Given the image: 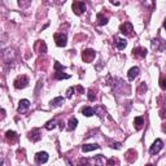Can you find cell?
<instances>
[{"instance_id": "12", "label": "cell", "mask_w": 166, "mask_h": 166, "mask_svg": "<svg viewBox=\"0 0 166 166\" xmlns=\"http://www.w3.org/2000/svg\"><path fill=\"white\" fill-rule=\"evenodd\" d=\"M138 75H139V68H138V66L131 68L130 70H128V73H127V78H128V81H134Z\"/></svg>"}, {"instance_id": "33", "label": "cell", "mask_w": 166, "mask_h": 166, "mask_svg": "<svg viewBox=\"0 0 166 166\" xmlns=\"http://www.w3.org/2000/svg\"><path fill=\"white\" fill-rule=\"evenodd\" d=\"M77 91H78V92H81V93H83V92H84V88H83L82 86H78V87H77Z\"/></svg>"}, {"instance_id": "25", "label": "cell", "mask_w": 166, "mask_h": 166, "mask_svg": "<svg viewBox=\"0 0 166 166\" xmlns=\"http://www.w3.org/2000/svg\"><path fill=\"white\" fill-rule=\"evenodd\" d=\"M56 123H57V121H56V119H52V121L47 122L46 128H47V130H53V128L56 127Z\"/></svg>"}, {"instance_id": "9", "label": "cell", "mask_w": 166, "mask_h": 166, "mask_svg": "<svg viewBox=\"0 0 166 166\" xmlns=\"http://www.w3.org/2000/svg\"><path fill=\"white\" fill-rule=\"evenodd\" d=\"M35 160L38 163H46L48 161V153L47 152H38L35 156Z\"/></svg>"}, {"instance_id": "26", "label": "cell", "mask_w": 166, "mask_h": 166, "mask_svg": "<svg viewBox=\"0 0 166 166\" xmlns=\"http://www.w3.org/2000/svg\"><path fill=\"white\" fill-rule=\"evenodd\" d=\"M107 163H108V166H113V165H114V166H118V160H117V158H109Z\"/></svg>"}, {"instance_id": "17", "label": "cell", "mask_w": 166, "mask_h": 166, "mask_svg": "<svg viewBox=\"0 0 166 166\" xmlns=\"http://www.w3.org/2000/svg\"><path fill=\"white\" fill-rule=\"evenodd\" d=\"M64 101H65V99L61 98V96H58V98H56V99H53V100L51 101V107H52V108L60 107V105H63V104H64Z\"/></svg>"}, {"instance_id": "20", "label": "cell", "mask_w": 166, "mask_h": 166, "mask_svg": "<svg viewBox=\"0 0 166 166\" xmlns=\"http://www.w3.org/2000/svg\"><path fill=\"white\" fill-rule=\"evenodd\" d=\"M135 158H136V152H135L134 149H130V151L126 153V160H127L128 162H134Z\"/></svg>"}, {"instance_id": "13", "label": "cell", "mask_w": 166, "mask_h": 166, "mask_svg": "<svg viewBox=\"0 0 166 166\" xmlns=\"http://www.w3.org/2000/svg\"><path fill=\"white\" fill-rule=\"evenodd\" d=\"M93 165L95 166H104V163H105V158H104V156L103 154H98L95 157V158L92 160Z\"/></svg>"}, {"instance_id": "16", "label": "cell", "mask_w": 166, "mask_h": 166, "mask_svg": "<svg viewBox=\"0 0 166 166\" xmlns=\"http://www.w3.org/2000/svg\"><path fill=\"white\" fill-rule=\"evenodd\" d=\"M95 113H96V110L91 107H83L82 108V114H84L86 117H91L95 114Z\"/></svg>"}, {"instance_id": "7", "label": "cell", "mask_w": 166, "mask_h": 166, "mask_svg": "<svg viewBox=\"0 0 166 166\" xmlns=\"http://www.w3.org/2000/svg\"><path fill=\"white\" fill-rule=\"evenodd\" d=\"M133 55L136 58H144L147 56V49L143 48V47H136V48L133 49Z\"/></svg>"}, {"instance_id": "5", "label": "cell", "mask_w": 166, "mask_h": 166, "mask_svg": "<svg viewBox=\"0 0 166 166\" xmlns=\"http://www.w3.org/2000/svg\"><path fill=\"white\" fill-rule=\"evenodd\" d=\"M72 8H73V12L77 16H81L82 13L86 12V4L83 2H74L73 5H72Z\"/></svg>"}, {"instance_id": "23", "label": "cell", "mask_w": 166, "mask_h": 166, "mask_svg": "<svg viewBox=\"0 0 166 166\" xmlns=\"http://www.w3.org/2000/svg\"><path fill=\"white\" fill-rule=\"evenodd\" d=\"M161 43H163V42L158 40V39H153V40H152V48H153L154 51H162L161 47H160Z\"/></svg>"}, {"instance_id": "27", "label": "cell", "mask_w": 166, "mask_h": 166, "mask_svg": "<svg viewBox=\"0 0 166 166\" xmlns=\"http://www.w3.org/2000/svg\"><path fill=\"white\" fill-rule=\"evenodd\" d=\"M64 69H65V66H64V65H61V64H58L57 61H56V63H55V70H56V72H60V70L63 72Z\"/></svg>"}, {"instance_id": "8", "label": "cell", "mask_w": 166, "mask_h": 166, "mask_svg": "<svg viewBox=\"0 0 166 166\" xmlns=\"http://www.w3.org/2000/svg\"><path fill=\"white\" fill-rule=\"evenodd\" d=\"M5 139H7L8 143L13 144V143H16L17 140H18V135H17L14 131H7V133H5Z\"/></svg>"}, {"instance_id": "4", "label": "cell", "mask_w": 166, "mask_h": 166, "mask_svg": "<svg viewBox=\"0 0 166 166\" xmlns=\"http://www.w3.org/2000/svg\"><path fill=\"white\" fill-rule=\"evenodd\" d=\"M162 147H163V142L161 140V139H156V140L153 142V144L151 145V148H149V153L151 154H157L162 149Z\"/></svg>"}, {"instance_id": "1", "label": "cell", "mask_w": 166, "mask_h": 166, "mask_svg": "<svg viewBox=\"0 0 166 166\" xmlns=\"http://www.w3.org/2000/svg\"><path fill=\"white\" fill-rule=\"evenodd\" d=\"M29 84V78L26 75H18L14 79V87L17 90H22L25 87H28Z\"/></svg>"}, {"instance_id": "35", "label": "cell", "mask_w": 166, "mask_h": 166, "mask_svg": "<svg viewBox=\"0 0 166 166\" xmlns=\"http://www.w3.org/2000/svg\"><path fill=\"white\" fill-rule=\"evenodd\" d=\"M147 166H153V165H152V163H148V165H147Z\"/></svg>"}, {"instance_id": "34", "label": "cell", "mask_w": 166, "mask_h": 166, "mask_svg": "<svg viewBox=\"0 0 166 166\" xmlns=\"http://www.w3.org/2000/svg\"><path fill=\"white\" fill-rule=\"evenodd\" d=\"M163 28H165V30H166V18H165V21H163Z\"/></svg>"}, {"instance_id": "3", "label": "cell", "mask_w": 166, "mask_h": 166, "mask_svg": "<svg viewBox=\"0 0 166 166\" xmlns=\"http://www.w3.org/2000/svg\"><path fill=\"white\" fill-rule=\"evenodd\" d=\"M95 57H96V52L91 48H87L82 52V60L84 63H91V61H93Z\"/></svg>"}, {"instance_id": "30", "label": "cell", "mask_w": 166, "mask_h": 166, "mask_svg": "<svg viewBox=\"0 0 166 166\" xmlns=\"http://www.w3.org/2000/svg\"><path fill=\"white\" fill-rule=\"evenodd\" d=\"M95 99H96V95H95L93 90H90V91H88V100H90V101H93Z\"/></svg>"}, {"instance_id": "11", "label": "cell", "mask_w": 166, "mask_h": 166, "mask_svg": "<svg viewBox=\"0 0 166 166\" xmlns=\"http://www.w3.org/2000/svg\"><path fill=\"white\" fill-rule=\"evenodd\" d=\"M29 107H30V101L26 100V99H23V100H21V101L18 103V112H20V113H25L26 110L29 109Z\"/></svg>"}, {"instance_id": "22", "label": "cell", "mask_w": 166, "mask_h": 166, "mask_svg": "<svg viewBox=\"0 0 166 166\" xmlns=\"http://www.w3.org/2000/svg\"><path fill=\"white\" fill-rule=\"evenodd\" d=\"M53 78H55V79H68V78H70V75H69V74H64L63 72H56L53 74Z\"/></svg>"}, {"instance_id": "18", "label": "cell", "mask_w": 166, "mask_h": 166, "mask_svg": "<svg viewBox=\"0 0 166 166\" xmlns=\"http://www.w3.org/2000/svg\"><path fill=\"white\" fill-rule=\"evenodd\" d=\"M108 23V17L104 16L103 13H98V25L103 26V25H107Z\"/></svg>"}, {"instance_id": "29", "label": "cell", "mask_w": 166, "mask_h": 166, "mask_svg": "<svg viewBox=\"0 0 166 166\" xmlns=\"http://www.w3.org/2000/svg\"><path fill=\"white\" fill-rule=\"evenodd\" d=\"M74 91H75L74 87H70V88H69V90L66 91V98H68V99H70V98H72V95L74 93Z\"/></svg>"}, {"instance_id": "14", "label": "cell", "mask_w": 166, "mask_h": 166, "mask_svg": "<svg viewBox=\"0 0 166 166\" xmlns=\"http://www.w3.org/2000/svg\"><path fill=\"white\" fill-rule=\"evenodd\" d=\"M143 125H144V118L143 117H135L134 119V126H135V130H142L143 128Z\"/></svg>"}, {"instance_id": "32", "label": "cell", "mask_w": 166, "mask_h": 166, "mask_svg": "<svg viewBox=\"0 0 166 166\" xmlns=\"http://www.w3.org/2000/svg\"><path fill=\"white\" fill-rule=\"evenodd\" d=\"M121 145H122L121 143H112V145H110V147H112V148H116V149H119Z\"/></svg>"}, {"instance_id": "15", "label": "cell", "mask_w": 166, "mask_h": 166, "mask_svg": "<svg viewBox=\"0 0 166 166\" xmlns=\"http://www.w3.org/2000/svg\"><path fill=\"white\" fill-rule=\"evenodd\" d=\"M95 149H99V145L98 144H84L82 145V152H91V151H95Z\"/></svg>"}, {"instance_id": "24", "label": "cell", "mask_w": 166, "mask_h": 166, "mask_svg": "<svg viewBox=\"0 0 166 166\" xmlns=\"http://www.w3.org/2000/svg\"><path fill=\"white\" fill-rule=\"evenodd\" d=\"M38 46H39V52H40V53H46V52H47V46H46V43L43 42V40H39Z\"/></svg>"}, {"instance_id": "10", "label": "cell", "mask_w": 166, "mask_h": 166, "mask_svg": "<svg viewBox=\"0 0 166 166\" xmlns=\"http://www.w3.org/2000/svg\"><path fill=\"white\" fill-rule=\"evenodd\" d=\"M29 138L31 139L33 142H38V140H40L42 134H40V131L38 128H34V130H31L30 133H29Z\"/></svg>"}, {"instance_id": "28", "label": "cell", "mask_w": 166, "mask_h": 166, "mask_svg": "<svg viewBox=\"0 0 166 166\" xmlns=\"http://www.w3.org/2000/svg\"><path fill=\"white\" fill-rule=\"evenodd\" d=\"M160 86L162 90H166V77H162L160 79Z\"/></svg>"}, {"instance_id": "2", "label": "cell", "mask_w": 166, "mask_h": 166, "mask_svg": "<svg viewBox=\"0 0 166 166\" xmlns=\"http://www.w3.org/2000/svg\"><path fill=\"white\" fill-rule=\"evenodd\" d=\"M119 31L123 34V35L133 37L134 35V26H133V23H130V22H123L119 26Z\"/></svg>"}, {"instance_id": "6", "label": "cell", "mask_w": 166, "mask_h": 166, "mask_svg": "<svg viewBox=\"0 0 166 166\" xmlns=\"http://www.w3.org/2000/svg\"><path fill=\"white\" fill-rule=\"evenodd\" d=\"M53 39H55L56 44H57L58 47H65V46H66V40H68L66 34H63V33H56L55 35H53Z\"/></svg>"}, {"instance_id": "21", "label": "cell", "mask_w": 166, "mask_h": 166, "mask_svg": "<svg viewBox=\"0 0 166 166\" xmlns=\"http://www.w3.org/2000/svg\"><path fill=\"white\" fill-rule=\"evenodd\" d=\"M78 125V119L77 118H70L69 119V123H68V131H73Z\"/></svg>"}, {"instance_id": "31", "label": "cell", "mask_w": 166, "mask_h": 166, "mask_svg": "<svg viewBox=\"0 0 166 166\" xmlns=\"http://www.w3.org/2000/svg\"><path fill=\"white\" fill-rule=\"evenodd\" d=\"M88 160H87V158H81V161H79V166H90L88 165Z\"/></svg>"}, {"instance_id": "19", "label": "cell", "mask_w": 166, "mask_h": 166, "mask_svg": "<svg viewBox=\"0 0 166 166\" xmlns=\"http://www.w3.org/2000/svg\"><path fill=\"white\" fill-rule=\"evenodd\" d=\"M126 46H127V42H126L125 39H121V38L117 39V42H116V47H117V49L122 51V49H125V48H126Z\"/></svg>"}]
</instances>
